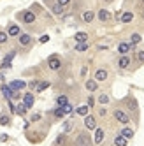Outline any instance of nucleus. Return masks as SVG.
<instances>
[{"instance_id":"obj_9","label":"nucleus","mask_w":144,"mask_h":146,"mask_svg":"<svg viewBox=\"0 0 144 146\" xmlns=\"http://www.w3.org/2000/svg\"><path fill=\"white\" fill-rule=\"evenodd\" d=\"M7 34H9V37H19V35H21V30H19V27L16 23H9Z\"/></svg>"},{"instance_id":"obj_8","label":"nucleus","mask_w":144,"mask_h":146,"mask_svg":"<svg viewBox=\"0 0 144 146\" xmlns=\"http://www.w3.org/2000/svg\"><path fill=\"white\" fill-rule=\"evenodd\" d=\"M130 65H132V60H130L128 55H121V56L118 58V67H120V69H128Z\"/></svg>"},{"instance_id":"obj_46","label":"nucleus","mask_w":144,"mask_h":146,"mask_svg":"<svg viewBox=\"0 0 144 146\" xmlns=\"http://www.w3.org/2000/svg\"><path fill=\"white\" fill-rule=\"evenodd\" d=\"M0 108H2V106H0Z\"/></svg>"},{"instance_id":"obj_17","label":"nucleus","mask_w":144,"mask_h":146,"mask_svg":"<svg viewBox=\"0 0 144 146\" xmlns=\"http://www.w3.org/2000/svg\"><path fill=\"white\" fill-rule=\"evenodd\" d=\"M85 86H86L88 92H95V90L98 88V81H97V79H86Z\"/></svg>"},{"instance_id":"obj_35","label":"nucleus","mask_w":144,"mask_h":146,"mask_svg":"<svg viewBox=\"0 0 144 146\" xmlns=\"http://www.w3.org/2000/svg\"><path fill=\"white\" fill-rule=\"evenodd\" d=\"M9 67H11V62H7V60H2V64H0V69H9Z\"/></svg>"},{"instance_id":"obj_23","label":"nucleus","mask_w":144,"mask_h":146,"mask_svg":"<svg viewBox=\"0 0 144 146\" xmlns=\"http://www.w3.org/2000/svg\"><path fill=\"white\" fill-rule=\"evenodd\" d=\"M109 95H107V93H100V95L97 97V102L100 104V106H107V104H109Z\"/></svg>"},{"instance_id":"obj_11","label":"nucleus","mask_w":144,"mask_h":146,"mask_svg":"<svg viewBox=\"0 0 144 146\" xmlns=\"http://www.w3.org/2000/svg\"><path fill=\"white\" fill-rule=\"evenodd\" d=\"M81 18H83V21H85V23H88V25H90V23L95 19V13L91 11V9H86V11H83Z\"/></svg>"},{"instance_id":"obj_12","label":"nucleus","mask_w":144,"mask_h":146,"mask_svg":"<svg viewBox=\"0 0 144 146\" xmlns=\"http://www.w3.org/2000/svg\"><path fill=\"white\" fill-rule=\"evenodd\" d=\"M130 51H133L132 46H130V42H120L118 44V53L120 55H128Z\"/></svg>"},{"instance_id":"obj_39","label":"nucleus","mask_w":144,"mask_h":146,"mask_svg":"<svg viewBox=\"0 0 144 146\" xmlns=\"http://www.w3.org/2000/svg\"><path fill=\"white\" fill-rule=\"evenodd\" d=\"M61 108H63V111L69 114V113H72V106H70V104H67V106H61Z\"/></svg>"},{"instance_id":"obj_18","label":"nucleus","mask_w":144,"mask_h":146,"mask_svg":"<svg viewBox=\"0 0 144 146\" xmlns=\"http://www.w3.org/2000/svg\"><path fill=\"white\" fill-rule=\"evenodd\" d=\"M120 134L123 135V137H127V139H132V137H133V135H135V132H133V129H130V127H127V125H125V127H123V129L120 130Z\"/></svg>"},{"instance_id":"obj_27","label":"nucleus","mask_w":144,"mask_h":146,"mask_svg":"<svg viewBox=\"0 0 144 146\" xmlns=\"http://www.w3.org/2000/svg\"><path fill=\"white\" fill-rule=\"evenodd\" d=\"M9 123H11V114L2 113L0 114V125H9Z\"/></svg>"},{"instance_id":"obj_25","label":"nucleus","mask_w":144,"mask_h":146,"mask_svg":"<svg viewBox=\"0 0 144 146\" xmlns=\"http://www.w3.org/2000/svg\"><path fill=\"white\" fill-rule=\"evenodd\" d=\"M26 106H25V102H19L18 106H16V113L19 114V116H25V113H26Z\"/></svg>"},{"instance_id":"obj_30","label":"nucleus","mask_w":144,"mask_h":146,"mask_svg":"<svg viewBox=\"0 0 144 146\" xmlns=\"http://www.w3.org/2000/svg\"><path fill=\"white\" fill-rule=\"evenodd\" d=\"M7 40H9V34L5 30H0V44H5Z\"/></svg>"},{"instance_id":"obj_45","label":"nucleus","mask_w":144,"mask_h":146,"mask_svg":"<svg viewBox=\"0 0 144 146\" xmlns=\"http://www.w3.org/2000/svg\"><path fill=\"white\" fill-rule=\"evenodd\" d=\"M142 18H144V13H142Z\"/></svg>"},{"instance_id":"obj_40","label":"nucleus","mask_w":144,"mask_h":146,"mask_svg":"<svg viewBox=\"0 0 144 146\" xmlns=\"http://www.w3.org/2000/svg\"><path fill=\"white\" fill-rule=\"evenodd\" d=\"M56 2H58L60 5H63V7H65V5H69V4H70V0H56Z\"/></svg>"},{"instance_id":"obj_15","label":"nucleus","mask_w":144,"mask_h":146,"mask_svg":"<svg viewBox=\"0 0 144 146\" xmlns=\"http://www.w3.org/2000/svg\"><path fill=\"white\" fill-rule=\"evenodd\" d=\"M112 143H114V146H127V144H128V139L123 137L121 134H116L114 139H112Z\"/></svg>"},{"instance_id":"obj_32","label":"nucleus","mask_w":144,"mask_h":146,"mask_svg":"<svg viewBox=\"0 0 144 146\" xmlns=\"http://www.w3.org/2000/svg\"><path fill=\"white\" fill-rule=\"evenodd\" d=\"M135 60L139 62V64H144V51H142V49L135 51Z\"/></svg>"},{"instance_id":"obj_41","label":"nucleus","mask_w":144,"mask_h":146,"mask_svg":"<svg viewBox=\"0 0 144 146\" xmlns=\"http://www.w3.org/2000/svg\"><path fill=\"white\" fill-rule=\"evenodd\" d=\"M14 53H16V51H11V53H9V55H7V56L4 58V60H7V62H11V60H13V56H14Z\"/></svg>"},{"instance_id":"obj_38","label":"nucleus","mask_w":144,"mask_h":146,"mask_svg":"<svg viewBox=\"0 0 144 146\" xmlns=\"http://www.w3.org/2000/svg\"><path fill=\"white\" fill-rule=\"evenodd\" d=\"M98 114H100V116H106V114H107V109H106L104 106H102V108L98 109Z\"/></svg>"},{"instance_id":"obj_7","label":"nucleus","mask_w":144,"mask_h":146,"mask_svg":"<svg viewBox=\"0 0 144 146\" xmlns=\"http://www.w3.org/2000/svg\"><path fill=\"white\" fill-rule=\"evenodd\" d=\"M48 67H49L51 70H58V69L61 67V60H60L58 56H49V60H48Z\"/></svg>"},{"instance_id":"obj_31","label":"nucleus","mask_w":144,"mask_h":146,"mask_svg":"<svg viewBox=\"0 0 144 146\" xmlns=\"http://www.w3.org/2000/svg\"><path fill=\"white\" fill-rule=\"evenodd\" d=\"M65 114H67V113L63 111V108H61V106H58V108L55 109V116H56V118H63Z\"/></svg>"},{"instance_id":"obj_26","label":"nucleus","mask_w":144,"mask_h":146,"mask_svg":"<svg viewBox=\"0 0 144 146\" xmlns=\"http://www.w3.org/2000/svg\"><path fill=\"white\" fill-rule=\"evenodd\" d=\"M141 40H142L141 34H132V35H130V44H132V46H137Z\"/></svg>"},{"instance_id":"obj_14","label":"nucleus","mask_w":144,"mask_h":146,"mask_svg":"<svg viewBox=\"0 0 144 146\" xmlns=\"http://www.w3.org/2000/svg\"><path fill=\"white\" fill-rule=\"evenodd\" d=\"M104 135H106V134H104V129L97 127V129H95V137H93V143H95V144H100L102 141H104Z\"/></svg>"},{"instance_id":"obj_44","label":"nucleus","mask_w":144,"mask_h":146,"mask_svg":"<svg viewBox=\"0 0 144 146\" xmlns=\"http://www.w3.org/2000/svg\"><path fill=\"white\" fill-rule=\"evenodd\" d=\"M5 78H4V74H2V72H0V81H4Z\"/></svg>"},{"instance_id":"obj_3","label":"nucleus","mask_w":144,"mask_h":146,"mask_svg":"<svg viewBox=\"0 0 144 146\" xmlns=\"http://www.w3.org/2000/svg\"><path fill=\"white\" fill-rule=\"evenodd\" d=\"M76 146H93L91 135L88 132H79L77 137H76Z\"/></svg>"},{"instance_id":"obj_21","label":"nucleus","mask_w":144,"mask_h":146,"mask_svg":"<svg viewBox=\"0 0 144 146\" xmlns=\"http://www.w3.org/2000/svg\"><path fill=\"white\" fill-rule=\"evenodd\" d=\"M9 86H11L13 90H16V92H18V90H23V88L26 86V83H25V81H21V79H18V81H13Z\"/></svg>"},{"instance_id":"obj_19","label":"nucleus","mask_w":144,"mask_h":146,"mask_svg":"<svg viewBox=\"0 0 144 146\" xmlns=\"http://www.w3.org/2000/svg\"><path fill=\"white\" fill-rule=\"evenodd\" d=\"M23 102H25V106L30 109L34 106V102H35V97H34V93H25V97H23Z\"/></svg>"},{"instance_id":"obj_20","label":"nucleus","mask_w":144,"mask_h":146,"mask_svg":"<svg viewBox=\"0 0 144 146\" xmlns=\"http://www.w3.org/2000/svg\"><path fill=\"white\" fill-rule=\"evenodd\" d=\"M132 19H133V13H132V11H125V13L121 14L120 21H121V23H130Z\"/></svg>"},{"instance_id":"obj_4","label":"nucleus","mask_w":144,"mask_h":146,"mask_svg":"<svg viewBox=\"0 0 144 146\" xmlns=\"http://www.w3.org/2000/svg\"><path fill=\"white\" fill-rule=\"evenodd\" d=\"M83 123H85V129L86 130H95L97 129V118L93 116V114H86Z\"/></svg>"},{"instance_id":"obj_43","label":"nucleus","mask_w":144,"mask_h":146,"mask_svg":"<svg viewBox=\"0 0 144 146\" xmlns=\"http://www.w3.org/2000/svg\"><path fill=\"white\" fill-rule=\"evenodd\" d=\"M48 40H49V35H42V37H40V42H48Z\"/></svg>"},{"instance_id":"obj_1","label":"nucleus","mask_w":144,"mask_h":146,"mask_svg":"<svg viewBox=\"0 0 144 146\" xmlns=\"http://www.w3.org/2000/svg\"><path fill=\"white\" fill-rule=\"evenodd\" d=\"M112 116H114V120L120 121L121 125H128V123H130V114L123 109V108H114V111H112Z\"/></svg>"},{"instance_id":"obj_37","label":"nucleus","mask_w":144,"mask_h":146,"mask_svg":"<svg viewBox=\"0 0 144 146\" xmlns=\"http://www.w3.org/2000/svg\"><path fill=\"white\" fill-rule=\"evenodd\" d=\"M86 104H88L90 108H93V106H95V99H93V97L90 95V97H88V102H86Z\"/></svg>"},{"instance_id":"obj_42","label":"nucleus","mask_w":144,"mask_h":146,"mask_svg":"<svg viewBox=\"0 0 144 146\" xmlns=\"http://www.w3.org/2000/svg\"><path fill=\"white\" fill-rule=\"evenodd\" d=\"M32 121H39L40 120V114H32V118H30Z\"/></svg>"},{"instance_id":"obj_24","label":"nucleus","mask_w":144,"mask_h":146,"mask_svg":"<svg viewBox=\"0 0 144 146\" xmlns=\"http://www.w3.org/2000/svg\"><path fill=\"white\" fill-rule=\"evenodd\" d=\"M90 106H88V104H85V106H79L77 109H76V113L77 114H81V116H86V114H90Z\"/></svg>"},{"instance_id":"obj_5","label":"nucleus","mask_w":144,"mask_h":146,"mask_svg":"<svg viewBox=\"0 0 144 146\" xmlns=\"http://www.w3.org/2000/svg\"><path fill=\"white\" fill-rule=\"evenodd\" d=\"M49 9H51V13H53L55 16H63V14H65V7H63V5H60L56 0L49 4Z\"/></svg>"},{"instance_id":"obj_22","label":"nucleus","mask_w":144,"mask_h":146,"mask_svg":"<svg viewBox=\"0 0 144 146\" xmlns=\"http://www.w3.org/2000/svg\"><path fill=\"white\" fill-rule=\"evenodd\" d=\"M74 39H76L77 44H79V42H88V34H86V32H77V34L74 35Z\"/></svg>"},{"instance_id":"obj_2","label":"nucleus","mask_w":144,"mask_h":146,"mask_svg":"<svg viewBox=\"0 0 144 146\" xmlns=\"http://www.w3.org/2000/svg\"><path fill=\"white\" fill-rule=\"evenodd\" d=\"M16 18L21 23H25V25H32V23H35V19H37V16H35L34 11H21V13L16 14Z\"/></svg>"},{"instance_id":"obj_34","label":"nucleus","mask_w":144,"mask_h":146,"mask_svg":"<svg viewBox=\"0 0 144 146\" xmlns=\"http://www.w3.org/2000/svg\"><path fill=\"white\" fill-rule=\"evenodd\" d=\"M49 86V81H42V83H39V86H37V92H42Z\"/></svg>"},{"instance_id":"obj_28","label":"nucleus","mask_w":144,"mask_h":146,"mask_svg":"<svg viewBox=\"0 0 144 146\" xmlns=\"http://www.w3.org/2000/svg\"><path fill=\"white\" fill-rule=\"evenodd\" d=\"M72 127H74V125H72V121H70V120H67V121H63V127H61V132H63V134H67V132H70V130H72Z\"/></svg>"},{"instance_id":"obj_13","label":"nucleus","mask_w":144,"mask_h":146,"mask_svg":"<svg viewBox=\"0 0 144 146\" xmlns=\"http://www.w3.org/2000/svg\"><path fill=\"white\" fill-rule=\"evenodd\" d=\"M107 76H109V74H107V70H106V69H97V70H95V78H93V79H97V81L100 83V81H106V79H107Z\"/></svg>"},{"instance_id":"obj_16","label":"nucleus","mask_w":144,"mask_h":146,"mask_svg":"<svg viewBox=\"0 0 144 146\" xmlns=\"http://www.w3.org/2000/svg\"><path fill=\"white\" fill-rule=\"evenodd\" d=\"M123 102H125L127 106H128V109H130V111H133V113H137V100L133 99V97H127V99L123 100Z\"/></svg>"},{"instance_id":"obj_10","label":"nucleus","mask_w":144,"mask_h":146,"mask_svg":"<svg viewBox=\"0 0 144 146\" xmlns=\"http://www.w3.org/2000/svg\"><path fill=\"white\" fill-rule=\"evenodd\" d=\"M97 18H98V21H102V23H107L109 19H111V13L107 11V9H100V11L97 13Z\"/></svg>"},{"instance_id":"obj_29","label":"nucleus","mask_w":144,"mask_h":146,"mask_svg":"<svg viewBox=\"0 0 144 146\" xmlns=\"http://www.w3.org/2000/svg\"><path fill=\"white\" fill-rule=\"evenodd\" d=\"M56 104H58V106H67V104H69V99H67L65 95H60V97H56Z\"/></svg>"},{"instance_id":"obj_36","label":"nucleus","mask_w":144,"mask_h":146,"mask_svg":"<svg viewBox=\"0 0 144 146\" xmlns=\"http://www.w3.org/2000/svg\"><path fill=\"white\" fill-rule=\"evenodd\" d=\"M28 86L32 88V90H34V88L37 90V86H39V81H37V79H34V81H30V83H28Z\"/></svg>"},{"instance_id":"obj_33","label":"nucleus","mask_w":144,"mask_h":146,"mask_svg":"<svg viewBox=\"0 0 144 146\" xmlns=\"http://www.w3.org/2000/svg\"><path fill=\"white\" fill-rule=\"evenodd\" d=\"M90 46H88V42H79V44H76V51H86Z\"/></svg>"},{"instance_id":"obj_6","label":"nucleus","mask_w":144,"mask_h":146,"mask_svg":"<svg viewBox=\"0 0 144 146\" xmlns=\"http://www.w3.org/2000/svg\"><path fill=\"white\" fill-rule=\"evenodd\" d=\"M18 42H19V46L28 48L30 44L34 42V37H32V35H28V34H21V35L18 37Z\"/></svg>"}]
</instances>
